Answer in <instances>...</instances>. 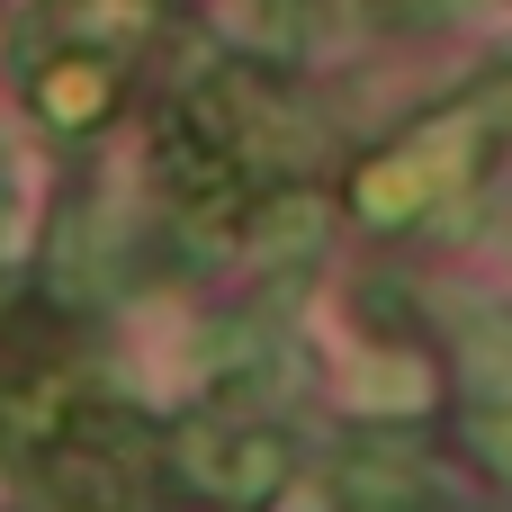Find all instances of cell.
<instances>
[{
  "instance_id": "obj_10",
  "label": "cell",
  "mask_w": 512,
  "mask_h": 512,
  "mask_svg": "<svg viewBox=\"0 0 512 512\" xmlns=\"http://www.w3.org/2000/svg\"><path fill=\"white\" fill-rule=\"evenodd\" d=\"M468 450H477V459L512 486V396H486V405L468 414Z\"/></svg>"
},
{
  "instance_id": "obj_6",
  "label": "cell",
  "mask_w": 512,
  "mask_h": 512,
  "mask_svg": "<svg viewBox=\"0 0 512 512\" xmlns=\"http://www.w3.org/2000/svg\"><path fill=\"white\" fill-rule=\"evenodd\" d=\"M198 378H207V396L216 405H234V414H252L279 378H288V351H279V333H252V324H216L207 342H198Z\"/></svg>"
},
{
  "instance_id": "obj_3",
  "label": "cell",
  "mask_w": 512,
  "mask_h": 512,
  "mask_svg": "<svg viewBox=\"0 0 512 512\" xmlns=\"http://www.w3.org/2000/svg\"><path fill=\"white\" fill-rule=\"evenodd\" d=\"M108 423H117V414H108V396L81 378L72 351H54V342L0 351V459H9V468H36V459H54L63 441L108 432Z\"/></svg>"
},
{
  "instance_id": "obj_11",
  "label": "cell",
  "mask_w": 512,
  "mask_h": 512,
  "mask_svg": "<svg viewBox=\"0 0 512 512\" xmlns=\"http://www.w3.org/2000/svg\"><path fill=\"white\" fill-rule=\"evenodd\" d=\"M378 27H405V18H432V0H360Z\"/></svg>"
},
{
  "instance_id": "obj_1",
  "label": "cell",
  "mask_w": 512,
  "mask_h": 512,
  "mask_svg": "<svg viewBox=\"0 0 512 512\" xmlns=\"http://www.w3.org/2000/svg\"><path fill=\"white\" fill-rule=\"evenodd\" d=\"M504 135H512V72H495V81H477L468 99H450V108H432L423 126H405L396 144H378V153L351 171V216H360L369 234H414V225H432L459 189L486 180V162L504 153Z\"/></svg>"
},
{
  "instance_id": "obj_2",
  "label": "cell",
  "mask_w": 512,
  "mask_h": 512,
  "mask_svg": "<svg viewBox=\"0 0 512 512\" xmlns=\"http://www.w3.org/2000/svg\"><path fill=\"white\" fill-rule=\"evenodd\" d=\"M162 468H171L180 495H198L216 512H270L288 495V477H297V441L279 423H261V414L207 405V414H180L162 432Z\"/></svg>"
},
{
  "instance_id": "obj_8",
  "label": "cell",
  "mask_w": 512,
  "mask_h": 512,
  "mask_svg": "<svg viewBox=\"0 0 512 512\" xmlns=\"http://www.w3.org/2000/svg\"><path fill=\"white\" fill-rule=\"evenodd\" d=\"M63 36L72 45H99V54H135L153 27H162V0H54Z\"/></svg>"
},
{
  "instance_id": "obj_7",
  "label": "cell",
  "mask_w": 512,
  "mask_h": 512,
  "mask_svg": "<svg viewBox=\"0 0 512 512\" xmlns=\"http://www.w3.org/2000/svg\"><path fill=\"white\" fill-rule=\"evenodd\" d=\"M450 360H459V387L486 405V396H512V306L495 297H459L450 306Z\"/></svg>"
},
{
  "instance_id": "obj_5",
  "label": "cell",
  "mask_w": 512,
  "mask_h": 512,
  "mask_svg": "<svg viewBox=\"0 0 512 512\" xmlns=\"http://www.w3.org/2000/svg\"><path fill=\"white\" fill-rule=\"evenodd\" d=\"M324 495H333V512H432L441 504V486L423 477V459L378 450V441H351V450L333 459Z\"/></svg>"
},
{
  "instance_id": "obj_4",
  "label": "cell",
  "mask_w": 512,
  "mask_h": 512,
  "mask_svg": "<svg viewBox=\"0 0 512 512\" xmlns=\"http://www.w3.org/2000/svg\"><path fill=\"white\" fill-rule=\"evenodd\" d=\"M126 99V54H99V45H45L27 63V108L54 126V135H99Z\"/></svg>"
},
{
  "instance_id": "obj_9",
  "label": "cell",
  "mask_w": 512,
  "mask_h": 512,
  "mask_svg": "<svg viewBox=\"0 0 512 512\" xmlns=\"http://www.w3.org/2000/svg\"><path fill=\"white\" fill-rule=\"evenodd\" d=\"M234 18H243V36H252V45L297 54V45H306V27H315V0H234Z\"/></svg>"
}]
</instances>
